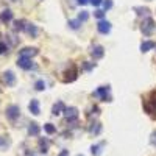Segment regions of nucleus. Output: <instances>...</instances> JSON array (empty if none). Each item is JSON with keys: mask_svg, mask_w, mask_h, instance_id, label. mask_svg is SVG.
<instances>
[{"mask_svg": "<svg viewBox=\"0 0 156 156\" xmlns=\"http://www.w3.org/2000/svg\"><path fill=\"white\" fill-rule=\"evenodd\" d=\"M17 66L20 69H23V70H30L33 67V62H31L30 58H19L17 59Z\"/></svg>", "mask_w": 156, "mask_h": 156, "instance_id": "nucleus-9", "label": "nucleus"}, {"mask_svg": "<svg viewBox=\"0 0 156 156\" xmlns=\"http://www.w3.org/2000/svg\"><path fill=\"white\" fill-rule=\"evenodd\" d=\"M2 80L6 86H14L16 84V75H14V72L6 70V72L2 73Z\"/></svg>", "mask_w": 156, "mask_h": 156, "instance_id": "nucleus-3", "label": "nucleus"}, {"mask_svg": "<svg viewBox=\"0 0 156 156\" xmlns=\"http://www.w3.org/2000/svg\"><path fill=\"white\" fill-rule=\"evenodd\" d=\"M94 16H95L97 19H100V20H103V17H105V11H101V9H97V11L94 12Z\"/></svg>", "mask_w": 156, "mask_h": 156, "instance_id": "nucleus-22", "label": "nucleus"}, {"mask_svg": "<svg viewBox=\"0 0 156 156\" xmlns=\"http://www.w3.org/2000/svg\"><path fill=\"white\" fill-rule=\"evenodd\" d=\"M90 3H92L94 6H98V5L103 3V0H90Z\"/></svg>", "mask_w": 156, "mask_h": 156, "instance_id": "nucleus-28", "label": "nucleus"}, {"mask_svg": "<svg viewBox=\"0 0 156 156\" xmlns=\"http://www.w3.org/2000/svg\"><path fill=\"white\" fill-rule=\"evenodd\" d=\"M92 67H94V64H87V62L84 64V69H86V70H90Z\"/></svg>", "mask_w": 156, "mask_h": 156, "instance_id": "nucleus-31", "label": "nucleus"}, {"mask_svg": "<svg viewBox=\"0 0 156 156\" xmlns=\"http://www.w3.org/2000/svg\"><path fill=\"white\" fill-rule=\"evenodd\" d=\"M101 147H103V144H97V145H92V147H90V153H92L94 156H98V154L101 153Z\"/></svg>", "mask_w": 156, "mask_h": 156, "instance_id": "nucleus-17", "label": "nucleus"}, {"mask_svg": "<svg viewBox=\"0 0 156 156\" xmlns=\"http://www.w3.org/2000/svg\"><path fill=\"white\" fill-rule=\"evenodd\" d=\"M36 55H37V48H34V47H25L19 51V58H30L31 59Z\"/></svg>", "mask_w": 156, "mask_h": 156, "instance_id": "nucleus-4", "label": "nucleus"}, {"mask_svg": "<svg viewBox=\"0 0 156 156\" xmlns=\"http://www.w3.org/2000/svg\"><path fill=\"white\" fill-rule=\"evenodd\" d=\"M90 0H76V3L78 5H86V3H89Z\"/></svg>", "mask_w": 156, "mask_h": 156, "instance_id": "nucleus-29", "label": "nucleus"}, {"mask_svg": "<svg viewBox=\"0 0 156 156\" xmlns=\"http://www.w3.org/2000/svg\"><path fill=\"white\" fill-rule=\"evenodd\" d=\"M39 148H41L42 153H47V150H48V140L47 139H39Z\"/></svg>", "mask_w": 156, "mask_h": 156, "instance_id": "nucleus-16", "label": "nucleus"}, {"mask_svg": "<svg viewBox=\"0 0 156 156\" xmlns=\"http://www.w3.org/2000/svg\"><path fill=\"white\" fill-rule=\"evenodd\" d=\"M80 25H81V22L78 20V19H76V20H69V27H70L72 30H76Z\"/></svg>", "mask_w": 156, "mask_h": 156, "instance_id": "nucleus-21", "label": "nucleus"}, {"mask_svg": "<svg viewBox=\"0 0 156 156\" xmlns=\"http://www.w3.org/2000/svg\"><path fill=\"white\" fill-rule=\"evenodd\" d=\"M142 33H144L145 36H150L153 31H154V22L151 17H147L144 22H142V27H140Z\"/></svg>", "mask_w": 156, "mask_h": 156, "instance_id": "nucleus-1", "label": "nucleus"}, {"mask_svg": "<svg viewBox=\"0 0 156 156\" xmlns=\"http://www.w3.org/2000/svg\"><path fill=\"white\" fill-rule=\"evenodd\" d=\"M154 47H156V44L153 41H144L140 44V51H142V53H145V51H148V50H151Z\"/></svg>", "mask_w": 156, "mask_h": 156, "instance_id": "nucleus-12", "label": "nucleus"}, {"mask_svg": "<svg viewBox=\"0 0 156 156\" xmlns=\"http://www.w3.org/2000/svg\"><path fill=\"white\" fill-rule=\"evenodd\" d=\"M89 19V14H87V11H81L80 14H78V20L80 22H86Z\"/></svg>", "mask_w": 156, "mask_h": 156, "instance_id": "nucleus-20", "label": "nucleus"}, {"mask_svg": "<svg viewBox=\"0 0 156 156\" xmlns=\"http://www.w3.org/2000/svg\"><path fill=\"white\" fill-rule=\"evenodd\" d=\"M90 55H92L94 59H100V58H103V55H105V48H103L101 45H94L92 48H90Z\"/></svg>", "mask_w": 156, "mask_h": 156, "instance_id": "nucleus-8", "label": "nucleus"}, {"mask_svg": "<svg viewBox=\"0 0 156 156\" xmlns=\"http://www.w3.org/2000/svg\"><path fill=\"white\" fill-rule=\"evenodd\" d=\"M58 156H69V150H61V153Z\"/></svg>", "mask_w": 156, "mask_h": 156, "instance_id": "nucleus-30", "label": "nucleus"}, {"mask_svg": "<svg viewBox=\"0 0 156 156\" xmlns=\"http://www.w3.org/2000/svg\"><path fill=\"white\" fill-rule=\"evenodd\" d=\"M64 109H66L64 103H62V101H56L55 105H53V108H51V114H53V115H58V114L64 112Z\"/></svg>", "mask_w": 156, "mask_h": 156, "instance_id": "nucleus-11", "label": "nucleus"}, {"mask_svg": "<svg viewBox=\"0 0 156 156\" xmlns=\"http://www.w3.org/2000/svg\"><path fill=\"white\" fill-rule=\"evenodd\" d=\"M34 89H36V90H44V89H45L44 80H37V81L34 83Z\"/></svg>", "mask_w": 156, "mask_h": 156, "instance_id": "nucleus-19", "label": "nucleus"}, {"mask_svg": "<svg viewBox=\"0 0 156 156\" xmlns=\"http://www.w3.org/2000/svg\"><path fill=\"white\" fill-rule=\"evenodd\" d=\"M11 19H12V12H11L9 9H5V11H2V14H0V20H2L3 23H8Z\"/></svg>", "mask_w": 156, "mask_h": 156, "instance_id": "nucleus-13", "label": "nucleus"}, {"mask_svg": "<svg viewBox=\"0 0 156 156\" xmlns=\"http://www.w3.org/2000/svg\"><path fill=\"white\" fill-rule=\"evenodd\" d=\"M8 51V47H6V44H3L2 41H0V55L2 53H6Z\"/></svg>", "mask_w": 156, "mask_h": 156, "instance_id": "nucleus-25", "label": "nucleus"}, {"mask_svg": "<svg viewBox=\"0 0 156 156\" xmlns=\"http://www.w3.org/2000/svg\"><path fill=\"white\" fill-rule=\"evenodd\" d=\"M150 142L156 147V131H153V134H151V139H150Z\"/></svg>", "mask_w": 156, "mask_h": 156, "instance_id": "nucleus-27", "label": "nucleus"}, {"mask_svg": "<svg viewBox=\"0 0 156 156\" xmlns=\"http://www.w3.org/2000/svg\"><path fill=\"white\" fill-rule=\"evenodd\" d=\"M95 95L101 97L103 101H111V97H109V86H101L95 90Z\"/></svg>", "mask_w": 156, "mask_h": 156, "instance_id": "nucleus-5", "label": "nucleus"}, {"mask_svg": "<svg viewBox=\"0 0 156 156\" xmlns=\"http://www.w3.org/2000/svg\"><path fill=\"white\" fill-rule=\"evenodd\" d=\"M78 156H83V154H78Z\"/></svg>", "mask_w": 156, "mask_h": 156, "instance_id": "nucleus-33", "label": "nucleus"}, {"mask_svg": "<svg viewBox=\"0 0 156 156\" xmlns=\"http://www.w3.org/2000/svg\"><path fill=\"white\" fill-rule=\"evenodd\" d=\"M28 109L33 115H39V112H41V108H39V101L36 98H33L30 101V105H28Z\"/></svg>", "mask_w": 156, "mask_h": 156, "instance_id": "nucleus-10", "label": "nucleus"}, {"mask_svg": "<svg viewBox=\"0 0 156 156\" xmlns=\"http://www.w3.org/2000/svg\"><path fill=\"white\" fill-rule=\"evenodd\" d=\"M44 129H45V133H48V134H53L56 131V128L53 126V123H45L44 125Z\"/></svg>", "mask_w": 156, "mask_h": 156, "instance_id": "nucleus-18", "label": "nucleus"}, {"mask_svg": "<svg viewBox=\"0 0 156 156\" xmlns=\"http://www.w3.org/2000/svg\"><path fill=\"white\" fill-rule=\"evenodd\" d=\"M64 115L69 122H75L78 119V109L75 106H70V108H66L64 109Z\"/></svg>", "mask_w": 156, "mask_h": 156, "instance_id": "nucleus-6", "label": "nucleus"}, {"mask_svg": "<svg viewBox=\"0 0 156 156\" xmlns=\"http://www.w3.org/2000/svg\"><path fill=\"white\" fill-rule=\"evenodd\" d=\"M19 115H20V108L17 105H9L6 108V117H8L9 120L14 122L16 119H19Z\"/></svg>", "mask_w": 156, "mask_h": 156, "instance_id": "nucleus-2", "label": "nucleus"}, {"mask_svg": "<svg viewBox=\"0 0 156 156\" xmlns=\"http://www.w3.org/2000/svg\"><path fill=\"white\" fill-rule=\"evenodd\" d=\"M97 30L101 33V34H108L109 31H111V23L108 22V20H100L98 23H97Z\"/></svg>", "mask_w": 156, "mask_h": 156, "instance_id": "nucleus-7", "label": "nucleus"}, {"mask_svg": "<svg viewBox=\"0 0 156 156\" xmlns=\"http://www.w3.org/2000/svg\"><path fill=\"white\" fill-rule=\"evenodd\" d=\"M136 11H139V14H148V9L147 8H136Z\"/></svg>", "mask_w": 156, "mask_h": 156, "instance_id": "nucleus-26", "label": "nucleus"}, {"mask_svg": "<svg viewBox=\"0 0 156 156\" xmlns=\"http://www.w3.org/2000/svg\"><path fill=\"white\" fill-rule=\"evenodd\" d=\"M12 2H17V0H12Z\"/></svg>", "mask_w": 156, "mask_h": 156, "instance_id": "nucleus-32", "label": "nucleus"}, {"mask_svg": "<svg viewBox=\"0 0 156 156\" xmlns=\"http://www.w3.org/2000/svg\"><path fill=\"white\" fill-rule=\"evenodd\" d=\"M25 31H27L31 37H34L37 34V28H36V25H33V23H28L27 27H25Z\"/></svg>", "mask_w": 156, "mask_h": 156, "instance_id": "nucleus-15", "label": "nucleus"}, {"mask_svg": "<svg viewBox=\"0 0 156 156\" xmlns=\"http://www.w3.org/2000/svg\"><path fill=\"white\" fill-rule=\"evenodd\" d=\"M25 27H27V25H23V20H17L16 25H14L16 30H25Z\"/></svg>", "mask_w": 156, "mask_h": 156, "instance_id": "nucleus-23", "label": "nucleus"}, {"mask_svg": "<svg viewBox=\"0 0 156 156\" xmlns=\"http://www.w3.org/2000/svg\"><path fill=\"white\" fill-rule=\"evenodd\" d=\"M39 131H41V128H39L37 123H34V122L30 123V126H28V134H30V136H37Z\"/></svg>", "mask_w": 156, "mask_h": 156, "instance_id": "nucleus-14", "label": "nucleus"}, {"mask_svg": "<svg viewBox=\"0 0 156 156\" xmlns=\"http://www.w3.org/2000/svg\"><path fill=\"white\" fill-rule=\"evenodd\" d=\"M103 8H105V9H111L112 8V0H103Z\"/></svg>", "mask_w": 156, "mask_h": 156, "instance_id": "nucleus-24", "label": "nucleus"}]
</instances>
